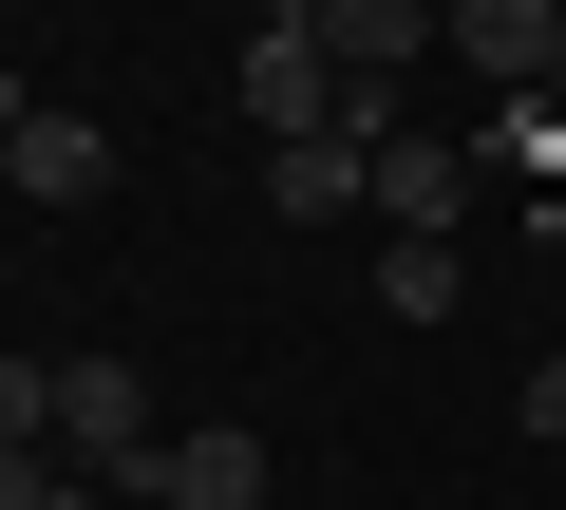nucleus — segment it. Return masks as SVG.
Segmentation results:
<instances>
[{"mask_svg": "<svg viewBox=\"0 0 566 510\" xmlns=\"http://www.w3.org/2000/svg\"><path fill=\"white\" fill-rule=\"evenodd\" d=\"M359 189H378V133H303V152H264V208H283V227H340Z\"/></svg>", "mask_w": 566, "mask_h": 510, "instance_id": "6e6552de", "label": "nucleus"}, {"mask_svg": "<svg viewBox=\"0 0 566 510\" xmlns=\"http://www.w3.org/2000/svg\"><path fill=\"white\" fill-rule=\"evenodd\" d=\"M378 303H397V322H453L472 266H453V246H378Z\"/></svg>", "mask_w": 566, "mask_h": 510, "instance_id": "1a4fd4ad", "label": "nucleus"}, {"mask_svg": "<svg viewBox=\"0 0 566 510\" xmlns=\"http://www.w3.org/2000/svg\"><path fill=\"white\" fill-rule=\"evenodd\" d=\"M453 58L491 95H566V0H453Z\"/></svg>", "mask_w": 566, "mask_h": 510, "instance_id": "20e7f679", "label": "nucleus"}, {"mask_svg": "<svg viewBox=\"0 0 566 510\" xmlns=\"http://www.w3.org/2000/svg\"><path fill=\"white\" fill-rule=\"evenodd\" d=\"M227 114H245L264 152L359 133V95H340V58H322V20H303V0H264V20H245V58H227Z\"/></svg>", "mask_w": 566, "mask_h": 510, "instance_id": "f257e3e1", "label": "nucleus"}, {"mask_svg": "<svg viewBox=\"0 0 566 510\" xmlns=\"http://www.w3.org/2000/svg\"><path fill=\"white\" fill-rule=\"evenodd\" d=\"M528 435H566V360H528Z\"/></svg>", "mask_w": 566, "mask_h": 510, "instance_id": "9b49d317", "label": "nucleus"}, {"mask_svg": "<svg viewBox=\"0 0 566 510\" xmlns=\"http://www.w3.org/2000/svg\"><path fill=\"white\" fill-rule=\"evenodd\" d=\"M133 510H264V435H227V416L170 435V454L133 472Z\"/></svg>", "mask_w": 566, "mask_h": 510, "instance_id": "423d86ee", "label": "nucleus"}, {"mask_svg": "<svg viewBox=\"0 0 566 510\" xmlns=\"http://www.w3.org/2000/svg\"><path fill=\"white\" fill-rule=\"evenodd\" d=\"M0 435H39V454H57V360H39V341H0Z\"/></svg>", "mask_w": 566, "mask_h": 510, "instance_id": "9d476101", "label": "nucleus"}, {"mask_svg": "<svg viewBox=\"0 0 566 510\" xmlns=\"http://www.w3.org/2000/svg\"><path fill=\"white\" fill-rule=\"evenodd\" d=\"M20 114H39V95H20V76H0V152H20Z\"/></svg>", "mask_w": 566, "mask_h": 510, "instance_id": "ddd939ff", "label": "nucleus"}, {"mask_svg": "<svg viewBox=\"0 0 566 510\" xmlns=\"http://www.w3.org/2000/svg\"><path fill=\"white\" fill-rule=\"evenodd\" d=\"M303 20H322V58H340L359 133H397V76H416V58H453V0H303Z\"/></svg>", "mask_w": 566, "mask_h": 510, "instance_id": "f03ea898", "label": "nucleus"}, {"mask_svg": "<svg viewBox=\"0 0 566 510\" xmlns=\"http://www.w3.org/2000/svg\"><path fill=\"white\" fill-rule=\"evenodd\" d=\"M57 454H76V472H114V491L170 454V416H151V378H133L114 341H76V360H57Z\"/></svg>", "mask_w": 566, "mask_h": 510, "instance_id": "7ed1b4c3", "label": "nucleus"}, {"mask_svg": "<svg viewBox=\"0 0 566 510\" xmlns=\"http://www.w3.org/2000/svg\"><path fill=\"white\" fill-rule=\"evenodd\" d=\"M453 208H472V133H378V227L453 246Z\"/></svg>", "mask_w": 566, "mask_h": 510, "instance_id": "39448f33", "label": "nucleus"}, {"mask_svg": "<svg viewBox=\"0 0 566 510\" xmlns=\"http://www.w3.org/2000/svg\"><path fill=\"white\" fill-rule=\"evenodd\" d=\"M20 510H95V472H39V491H20Z\"/></svg>", "mask_w": 566, "mask_h": 510, "instance_id": "f8f14e48", "label": "nucleus"}, {"mask_svg": "<svg viewBox=\"0 0 566 510\" xmlns=\"http://www.w3.org/2000/svg\"><path fill=\"white\" fill-rule=\"evenodd\" d=\"M0 170H20L39 208H95V189H114V133H95L76 95H39V114H20V152H0Z\"/></svg>", "mask_w": 566, "mask_h": 510, "instance_id": "0eeeda50", "label": "nucleus"}]
</instances>
